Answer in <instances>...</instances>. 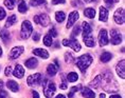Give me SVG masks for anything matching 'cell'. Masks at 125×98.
<instances>
[{
    "label": "cell",
    "mask_w": 125,
    "mask_h": 98,
    "mask_svg": "<svg viewBox=\"0 0 125 98\" xmlns=\"http://www.w3.org/2000/svg\"><path fill=\"white\" fill-rule=\"evenodd\" d=\"M1 55H2V49L0 47V57H1Z\"/></svg>",
    "instance_id": "obj_48"
},
{
    "label": "cell",
    "mask_w": 125,
    "mask_h": 98,
    "mask_svg": "<svg viewBox=\"0 0 125 98\" xmlns=\"http://www.w3.org/2000/svg\"><path fill=\"white\" fill-rule=\"evenodd\" d=\"M33 39H34V41H38L39 40V34H37V33H36V34H34L33 35Z\"/></svg>",
    "instance_id": "obj_40"
},
{
    "label": "cell",
    "mask_w": 125,
    "mask_h": 98,
    "mask_svg": "<svg viewBox=\"0 0 125 98\" xmlns=\"http://www.w3.org/2000/svg\"><path fill=\"white\" fill-rule=\"evenodd\" d=\"M111 58H112V55L110 53H108V52H105V53H103L101 55V61L102 62H108Z\"/></svg>",
    "instance_id": "obj_25"
},
{
    "label": "cell",
    "mask_w": 125,
    "mask_h": 98,
    "mask_svg": "<svg viewBox=\"0 0 125 98\" xmlns=\"http://www.w3.org/2000/svg\"><path fill=\"white\" fill-rule=\"evenodd\" d=\"M58 69H59V65L57 64V60H55V63L49 64V66L47 68V72H48V74H49V75L54 76L56 73H57Z\"/></svg>",
    "instance_id": "obj_13"
},
{
    "label": "cell",
    "mask_w": 125,
    "mask_h": 98,
    "mask_svg": "<svg viewBox=\"0 0 125 98\" xmlns=\"http://www.w3.org/2000/svg\"><path fill=\"white\" fill-rule=\"evenodd\" d=\"M84 42L88 48H93L95 45V40L91 36H87V37L84 38Z\"/></svg>",
    "instance_id": "obj_22"
},
{
    "label": "cell",
    "mask_w": 125,
    "mask_h": 98,
    "mask_svg": "<svg viewBox=\"0 0 125 98\" xmlns=\"http://www.w3.org/2000/svg\"><path fill=\"white\" fill-rule=\"evenodd\" d=\"M23 51H24L23 47H15V48H13L12 49V51H11V53H10L11 59H16V58H18L21 54L23 53Z\"/></svg>",
    "instance_id": "obj_11"
},
{
    "label": "cell",
    "mask_w": 125,
    "mask_h": 98,
    "mask_svg": "<svg viewBox=\"0 0 125 98\" xmlns=\"http://www.w3.org/2000/svg\"><path fill=\"white\" fill-rule=\"evenodd\" d=\"M16 19H17L16 15H12V16H10V17L8 18L7 22H5V27H10V26H12L15 22H16Z\"/></svg>",
    "instance_id": "obj_24"
},
{
    "label": "cell",
    "mask_w": 125,
    "mask_h": 98,
    "mask_svg": "<svg viewBox=\"0 0 125 98\" xmlns=\"http://www.w3.org/2000/svg\"><path fill=\"white\" fill-rule=\"evenodd\" d=\"M85 1H87V2H91V1H95V0H85Z\"/></svg>",
    "instance_id": "obj_49"
},
{
    "label": "cell",
    "mask_w": 125,
    "mask_h": 98,
    "mask_svg": "<svg viewBox=\"0 0 125 98\" xmlns=\"http://www.w3.org/2000/svg\"><path fill=\"white\" fill-rule=\"evenodd\" d=\"M5 97H7V93L3 92V91L0 92V98H5Z\"/></svg>",
    "instance_id": "obj_41"
},
{
    "label": "cell",
    "mask_w": 125,
    "mask_h": 98,
    "mask_svg": "<svg viewBox=\"0 0 125 98\" xmlns=\"http://www.w3.org/2000/svg\"><path fill=\"white\" fill-rule=\"evenodd\" d=\"M109 98H122V97L120 96V95H111Z\"/></svg>",
    "instance_id": "obj_44"
},
{
    "label": "cell",
    "mask_w": 125,
    "mask_h": 98,
    "mask_svg": "<svg viewBox=\"0 0 125 98\" xmlns=\"http://www.w3.org/2000/svg\"><path fill=\"white\" fill-rule=\"evenodd\" d=\"M82 94H83V96L86 97V98H95L94 92L92 90H90L89 88H84L83 91H82Z\"/></svg>",
    "instance_id": "obj_18"
},
{
    "label": "cell",
    "mask_w": 125,
    "mask_h": 98,
    "mask_svg": "<svg viewBox=\"0 0 125 98\" xmlns=\"http://www.w3.org/2000/svg\"><path fill=\"white\" fill-rule=\"evenodd\" d=\"M56 98H66V97H65V95H61V94H59V95L56 96Z\"/></svg>",
    "instance_id": "obj_46"
},
{
    "label": "cell",
    "mask_w": 125,
    "mask_h": 98,
    "mask_svg": "<svg viewBox=\"0 0 125 98\" xmlns=\"http://www.w3.org/2000/svg\"><path fill=\"white\" fill-rule=\"evenodd\" d=\"M38 64V61H37L36 58H30L26 61V66L28 69H35Z\"/></svg>",
    "instance_id": "obj_17"
},
{
    "label": "cell",
    "mask_w": 125,
    "mask_h": 98,
    "mask_svg": "<svg viewBox=\"0 0 125 98\" xmlns=\"http://www.w3.org/2000/svg\"><path fill=\"white\" fill-rule=\"evenodd\" d=\"M12 74V68H11V65L10 66H7L5 68V76H10Z\"/></svg>",
    "instance_id": "obj_37"
},
{
    "label": "cell",
    "mask_w": 125,
    "mask_h": 98,
    "mask_svg": "<svg viewBox=\"0 0 125 98\" xmlns=\"http://www.w3.org/2000/svg\"><path fill=\"white\" fill-rule=\"evenodd\" d=\"M124 13L125 12H124L123 8H118V10L115 11L114 19L118 24H123L124 23V21H125V14Z\"/></svg>",
    "instance_id": "obj_7"
},
{
    "label": "cell",
    "mask_w": 125,
    "mask_h": 98,
    "mask_svg": "<svg viewBox=\"0 0 125 98\" xmlns=\"http://www.w3.org/2000/svg\"><path fill=\"white\" fill-rule=\"evenodd\" d=\"M45 3H46V0H31L30 1V4L32 7H38V5H42Z\"/></svg>",
    "instance_id": "obj_30"
},
{
    "label": "cell",
    "mask_w": 125,
    "mask_h": 98,
    "mask_svg": "<svg viewBox=\"0 0 125 98\" xmlns=\"http://www.w3.org/2000/svg\"><path fill=\"white\" fill-rule=\"evenodd\" d=\"M81 33V29H80V26L77 25L74 27V31H73V36H76V35H79Z\"/></svg>",
    "instance_id": "obj_36"
},
{
    "label": "cell",
    "mask_w": 125,
    "mask_h": 98,
    "mask_svg": "<svg viewBox=\"0 0 125 98\" xmlns=\"http://www.w3.org/2000/svg\"><path fill=\"white\" fill-rule=\"evenodd\" d=\"M108 42L109 40H108V36H107V31L105 29H102L99 33V43L101 47H104V45L108 44Z\"/></svg>",
    "instance_id": "obj_8"
},
{
    "label": "cell",
    "mask_w": 125,
    "mask_h": 98,
    "mask_svg": "<svg viewBox=\"0 0 125 98\" xmlns=\"http://www.w3.org/2000/svg\"><path fill=\"white\" fill-rule=\"evenodd\" d=\"M100 98H105V94L104 93H101V94H100Z\"/></svg>",
    "instance_id": "obj_47"
},
{
    "label": "cell",
    "mask_w": 125,
    "mask_h": 98,
    "mask_svg": "<svg viewBox=\"0 0 125 98\" xmlns=\"http://www.w3.org/2000/svg\"><path fill=\"white\" fill-rule=\"evenodd\" d=\"M93 61L92 56H90V54H84L82 56H80L76 60V65L83 73L86 71V69L91 64Z\"/></svg>",
    "instance_id": "obj_1"
},
{
    "label": "cell",
    "mask_w": 125,
    "mask_h": 98,
    "mask_svg": "<svg viewBox=\"0 0 125 98\" xmlns=\"http://www.w3.org/2000/svg\"><path fill=\"white\" fill-rule=\"evenodd\" d=\"M56 91V87L55 83L52 81H49L48 79H45L43 81V94L47 98H51L54 95Z\"/></svg>",
    "instance_id": "obj_2"
},
{
    "label": "cell",
    "mask_w": 125,
    "mask_h": 98,
    "mask_svg": "<svg viewBox=\"0 0 125 98\" xmlns=\"http://www.w3.org/2000/svg\"><path fill=\"white\" fill-rule=\"evenodd\" d=\"M100 21H103V22H105V21L108 20V11L107 8H104V7H101L100 8V17H99Z\"/></svg>",
    "instance_id": "obj_15"
},
{
    "label": "cell",
    "mask_w": 125,
    "mask_h": 98,
    "mask_svg": "<svg viewBox=\"0 0 125 98\" xmlns=\"http://www.w3.org/2000/svg\"><path fill=\"white\" fill-rule=\"evenodd\" d=\"M50 36H53V37H56V36H57V33H56V30L54 29V27H53V29H51L50 30Z\"/></svg>",
    "instance_id": "obj_38"
},
{
    "label": "cell",
    "mask_w": 125,
    "mask_h": 98,
    "mask_svg": "<svg viewBox=\"0 0 125 98\" xmlns=\"http://www.w3.org/2000/svg\"><path fill=\"white\" fill-rule=\"evenodd\" d=\"M65 18H66V15H65L64 12H56L55 19L57 22H62V21L65 20Z\"/></svg>",
    "instance_id": "obj_26"
},
{
    "label": "cell",
    "mask_w": 125,
    "mask_h": 98,
    "mask_svg": "<svg viewBox=\"0 0 125 98\" xmlns=\"http://www.w3.org/2000/svg\"><path fill=\"white\" fill-rule=\"evenodd\" d=\"M33 54L43 58V59H47L49 57V53L46 50H43V49H35V50H33Z\"/></svg>",
    "instance_id": "obj_16"
},
{
    "label": "cell",
    "mask_w": 125,
    "mask_h": 98,
    "mask_svg": "<svg viewBox=\"0 0 125 98\" xmlns=\"http://www.w3.org/2000/svg\"><path fill=\"white\" fill-rule=\"evenodd\" d=\"M27 11H28V8H27L26 2H24L23 0H20V1L18 2V12L23 14V13H26Z\"/></svg>",
    "instance_id": "obj_23"
},
{
    "label": "cell",
    "mask_w": 125,
    "mask_h": 98,
    "mask_svg": "<svg viewBox=\"0 0 125 98\" xmlns=\"http://www.w3.org/2000/svg\"><path fill=\"white\" fill-rule=\"evenodd\" d=\"M7 87L10 89L12 92H17L18 90H19L18 83H17L16 81H14V80H9V81L7 82Z\"/></svg>",
    "instance_id": "obj_19"
},
{
    "label": "cell",
    "mask_w": 125,
    "mask_h": 98,
    "mask_svg": "<svg viewBox=\"0 0 125 98\" xmlns=\"http://www.w3.org/2000/svg\"><path fill=\"white\" fill-rule=\"evenodd\" d=\"M33 98H39V95H38V93H37L36 91L33 92Z\"/></svg>",
    "instance_id": "obj_42"
},
{
    "label": "cell",
    "mask_w": 125,
    "mask_h": 98,
    "mask_svg": "<svg viewBox=\"0 0 125 98\" xmlns=\"http://www.w3.org/2000/svg\"><path fill=\"white\" fill-rule=\"evenodd\" d=\"M66 61L67 62H72L73 61V57L70 53H66Z\"/></svg>",
    "instance_id": "obj_34"
},
{
    "label": "cell",
    "mask_w": 125,
    "mask_h": 98,
    "mask_svg": "<svg viewBox=\"0 0 125 98\" xmlns=\"http://www.w3.org/2000/svg\"><path fill=\"white\" fill-rule=\"evenodd\" d=\"M58 3H65V0H52V4H58Z\"/></svg>",
    "instance_id": "obj_39"
},
{
    "label": "cell",
    "mask_w": 125,
    "mask_h": 98,
    "mask_svg": "<svg viewBox=\"0 0 125 98\" xmlns=\"http://www.w3.org/2000/svg\"><path fill=\"white\" fill-rule=\"evenodd\" d=\"M121 41H122V35L117 32V30H114L111 34V43L117 45V44H120Z\"/></svg>",
    "instance_id": "obj_12"
},
{
    "label": "cell",
    "mask_w": 125,
    "mask_h": 98,
    "mask_svg": "<svg viewBox=\"0 0 125 98\" xmlns=\"http://www.w3.org/2000/svg\"><path fill=\"white\" fill-rule=\"evenodd\" d=\"M61 89H62V90H66V89H67L66 82H64V83H62V84H61Z\"/></svg>",
    "instance_id": "obj_43"
},
{
    "label": "cell",
    "mask_w": 125,
    "mask_h": 98,
    "mask_svg": "<svg viewBox=\"0 0 125 98\" xmlns=\"http://www.w3.org/2000/svg\"><path fill=\"white\" fill-rule=\"evenodd\" d=\"M62 45L72 48L75 52L81 51V44L79 43V41L75 40V39H64V40H62Z\"/></svg>",
    "instance_id": "obj_5"
},
{
    "label": "cell",
    "mask_w": 125,
    "mask_h": 98,
    "mask_svg": "<svg viewBox=\"0 0 125 98\" xmlns=\"http://www.w3.org/2000/svg\"><path fill=\"white\" fill-rule=\"evenodd\" d=\"M104 1H105V3L106 4H107L108 5V7H112V4H114V3H117V2H119V1H120V0H104Z\"/></svg>",
    "instance_id": "obj_33"
},
{
    "label": "cell",
    "mask_w": 125,
    "mask_h": 98,
    "mask_svg": "<svg viewBox=\"0 0 125 98\" xmlns=\"http://www.w3.org/2000/svg\"><path fill=\"white\" fill-rule=\"evenodd\" d=\"M67 78H68V81L69 82H75L77 79H79V75H77L76 73H74V72H71V73L68 74Z\"/></svg>",
    "instance_id": "obj_27"
},
{
    "label": "cell",
    "mask_w": 125,
    "mask_h": 98,
    "mask_svg": "<svg viewBox=\"0 0 125 98\" xmlns=\"http://www.w3.org/2000/svg\"><path fill=\"white\" fill-rule=\"evenodd\" d=\"M2 88H3V81L0 79V90H2Z\"/></svg>",
    "instance_id": "obj_45"
},
{
    "label": "cell",
    "mask_w": 125,
    "mask_h": 98,
    "mask_svg": "<svg viewBox=\"0 0 125 98\" xmlns=\"http://www.w3.org/2000/svg\"><path fill=\"white\" fill-rule=\"evenodd\" d=\"M33 31V26L31 24L30 21H23L22 24H21V32H20V36L22 39H28L30 37V35L32 34Z\"/></svg>",
    "instance_id": "obj_3"
},
{
    "label": "cell",
    "mask_w": 125,
    "mask_h": 98,
    "mask_svg": "<svg viewBox=\"0 0 125 98\" xmlns=\"http://www.w3.org/2000/svg\"><path fill=\"white\" fill-rule=\"evenodd\" d=\"M5 11H4V8H0V20H2L3 18L5 17Z\"/></svg>",
    "instance_id": "obj_35"
},
{
    "label": "cell",
    "mask_w": 125,
    "mask_h": 98,
    "mask_svg": "<svg viewBox=\"0 0 125 98\" xmlns=\"http://www.w3.org/2000/svg\"><path fill=\"white\" fill-rule=\"evenodd\" d=\"M115 71H117L118 75L120 76L122 79L125 78V60L122 59L120 62L117 64V66H115Z\"/></svg>",
    "instance_id": "obj_10"
},
{
    "label": "cell",
    "mask_w": 125,
    "mask_h": 98,
    "mask_svg": "<svg viewBox=\"0 0 125 98\" xmlns=\"http://www.w3.org/2000/svg\"><path fill=\"white\" fill-rule=\"evenodd\" d=\"M42 81V74L40 73H36V74H33L29 76L27 78V82L30 87H34V85H38Z\"/></svg>",
    "instance_id": "obj_6"
},
{
    "label": "cell",
    "mask_w": 125,
    "mask_h": 98,
    "mask_svg": "<svg viewBox=\"0 0 125 98\" xmlns=\"http://www.w3.org/2000/svg\"><path fill=\"white\" fill-rule=\"evenodd\" d=\"M52 42H53V39L50 35H46L45 37H43V44L47 45V47L52 45Z\"/></svg>",
    "instance_id": "obj_29"
},
{
    "label": "cell",
    "mask_w": 125,
    "mask_h": 98,
    "mask_svg": "<svg viewBox=\"0 0 125 98\" xmlns=\"http://www.w3.org/2000/svg\"><path fill=\"white\" fill-rule=\"evenodd\" d=\"M34 21L36 23L40 24L42 26H48L50 24V18L47 14H40L34 16Z\"/></svg>",
    "instance_id": "obj_4"
},
{
    "label": "cell",
    "mask_w": 125,
    "mask_h": 98,
    "mask_svg": "<svg viewBox=\"0 0 125 98\" xmlns=\"http://www.w3.org/2000/svg\"><path fill=\"white\" fill-rule=\"evenodd\" d=\"M84 15H85L87 18H89V19H92V18L95 17V10L92 8H88L84 11Z\"/></svg>",
    "instance_id": "obj_21"
},
{
    "label": "cell",
    "mask_w": 125,
    "mask_h": 98,
    "mask_svg": "<svg viewBox=\"0 0 125 98\" xmlns=\"http://www.w3.org/2000/svg\"><path fill=\"white\" fill-rule=\"evenodd\" d=\"M4 5L9 10H13L15 5V0H4Z\"/></svg>",
    "instance_id": "obj_31"
},
{
    "label": "cell",
    "mask_w": 125,
    "mask_h": 98,
    "mask_svg": "<svg viewBox=\"0 0 125 98\" xmlns=\"http://www.w3.org/2000/svg\"><path fill=\"white\" fill-rule=\"evenodd\" d=\"M0 37H1V39L4 42H8V40L10 39V33L5 30H2L1 32H0Z\"/></svg>",
    "instance_id": "obj_28"
},
{
    "label": "cell",
    "mask_w": 125,
    "mask_h": 98,
    "mask_svg": "<svg viewBox=\"0 0 125 98\" xmlns=\"http://www.w3.org/2000/svg\"><path fill=\"white\" fill-rule=\"evenodd\" d=\"M91 33V26L88 22H84L83 23V37L85 38L87 36H89V34Z\"/></svg>",
    "instance_id": "obj_20"
},
{
    "label": "cell",
    "mask_w": 125,
    "mask_h": 98,
    "mask_svg": "<svg viewBox=\"0 0 125 98\" xmlns=\"http://www.w3.org/2000/svg\"><path fill=\"white\" fill-rule=\"evenodd\" d=\"M79 17H80V15H79V12L77 11H73L72 13H70L69 14V18H68V22L66 24L67 29H70V27L75 23V21L79 19Z\"/></svg>",
    "instance_id": "obj_9"
},
{
    "label": "cell",
    "mask_w": 125,
    "mask_h": 98,
    "mask_svg": "<svg viewBox=\"0 0 125 98\" xmlns=\"http://www.w3.org/2000/svg\"><path fill=\"white\" fill-rule=\"evenodd\" d=\"M82 88V85H77V87H73V88H71V90L69 92V94H68V96H69V98H72L73 97V94L74 93H76L77 91H80V89Z\"/></svg>",
    "instance_id": "obj_32"
},
{
    "label": "cell",
    "mask_w": 125,
    "mask_h": 98,
    "mask_svg": "<svg viewBox=\"0 0 125 98\" xmlns=\"http://www.w3.org/2000/svg\"><path fill=\"white\" fill-rule=\"evenodd\" d=\"M13 75L15 76V77H17V78H22L24 76V69L20 65V64H17V65L15 66Z\"/></svg>",
    "instance_id": "obj_14"
}]
</instances>
